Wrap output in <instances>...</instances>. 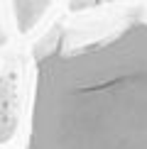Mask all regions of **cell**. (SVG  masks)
<instances>
[{"mask_svg":"<svg viewBox=\"0 0 147 149\" xmlns=\"http://www.w3.org/2000/svg\"><path fill=\"white\" fill-rule=\"evenodd\" d=\"M29 149H147V52L127 27L34 59Z\"/></svg>","mask_w":147,"mask_h":149,"instance_id":"1","label":"cell"},{"mask_svg":"<svg viewBox=\"0 0 147 149\" xmlns=\"http://www.w3.org/2000/svg\"><path fill=\"white\" fill-rule=\"evenodd\" d=\"M22 66L15 54H0V142L12 139L22 117Z\"/></svg>","mask_w":147,"mask_h":149,"instance_id":"2","label":"cell"},{"mask_svg":"<svg viewBox=\"0 0 147 149\" xmlns=\"http://www.w3.org/2000/svg\"><path fill=\"white\" fill-rule=\"evenodd\" d=\"M132 27H135V32H137V37L142 39V44L147 47V20H135Z\"/></svg>","mask_w":147,"mask_h":149,"instance_id":"3","label":"cell"}]
</instances>
